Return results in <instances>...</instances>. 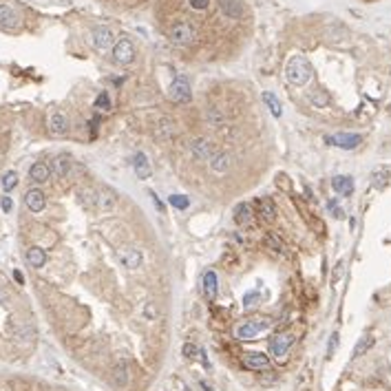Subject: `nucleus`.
Instances as JSON below:
<instances>
[{
    "label": "nucleus",
    "mask_w": 391,
    "mask_h": 391,
    "mask_svg": "<svg viewBox=\"0 0 391 391\" xmlns=\"http://www.w3.org/2000/svg\"><path fill=\"white\" fill-rule=\"evenodd\" d=\"M221 11L226 13V18L239 20L243 16V5L239 0H221Z\"/></svg>",
    "instance_id": "obj_21"
},
{
    "label": "nucleus",
    "mask_w": 391,
    "mask_h": 391,
    "mask_svg": "<svg viewBox=\"0 0 391 391\" xmlns=\"http://www.w3.org/2000/svg\"><path fill=\"white\" fill-rule=\"evenodd\" d=\"M135 60V44L128 38H122L113 44V62L115 64H131Z\"/></svg>",
    "instance_id": "obj_6"
},
{
    "label": "nucleus",
    "mask_w": 391,
    "mask_h": 391,
    "mask_svg": "<svg viewBox=\"0 0 391 391\" xmlns=\"http://www.w3.org/2000/svg\"><path fill=\"white\" fill-rule=\"evenodd\" d=\"M329 210H331V215H334L336 219H343L345 215H343V208L341 206H338L336 201H329Z\"/></svg>",
    "instance_id": "obj_39"
},
{
    "label": "nucleus",
    "mask_w": 391,
    "mask_h": 391,
    "mask_svg": "<svg viewBox=\"0 0 391 391\" xmlns=\"http://www.w3.org/2000/svg\"><path fill=\"white\" fill-rule=\"evenodd\" d=\"M259 303H261V294H259V292H248V294H243L241 307L246 309V312H250V309H254Z\"/></svg>",
    "instance_id": "obj_29"
},
{
    "label": "nucleus",
    "mask_w": 391,
    "mask_h": 391,
    "mask_svg": "<svg viewBox=\"0 0 391 391\" xmlns=\"http://www.w3.org/2000/svg\"><path fill=\"white\" fill-rule=\"evenodd\" d=\"M120 259L128 270H137L139 265H142V252L135 250V248H126V250H122L120 252Z\"/></svg>",
    "instance_id": "obj_17"
},
{
    "label": "nucleus",
    "mask_w": 391,
    "mask_h": 391,
    "mask_svg": "<svg viewBox=\"0 0 391 391\" xmlns=\"http://www.w3.org/2000/svg\"><path fill=\"white\" fill-rule=\"evenodd\" d=\"M117 206V197L110 188H102L98 190V210L100 212H113Z\"/></svg>",
    "instance_id": "obj_14"
},
{
    "label": "nucleus",
    "mask_w": 391,
    "mask_h": 391,
    "mask_svg": "<svg viewBox=\"0 0 391 391\" xmlns=\"http://www.w3.org/2000/svg\"><path fill=\"white\" fill-rule=\"evenodd\" d=\"M25 206L31 212H42L44 210V206H47V199H44V193L40 188H31V190H27V195H25Z\"/></svg>",
    "instance_id": "obj_12"
},
{
    "label": "nucleus",
    "mask_w": 391,
    "mask_h": 391,
    "mask_svg": "<svg viewBox=\"0 0 391 391\" xmlns=\"http://www.w3.org/2000/svg\"><path fill=\"white\" fill-rule=\"evenodd\" d=\"M95 108L104 110V113H108V110H110V95L106 91H102L98 98H95Z\"/></svg>",
    "instance_id": "obj_34"
},
{
    "label": "nucleus",
    "mask_w": 391,
    "mask_h": 391,
    "mask_svg": "<svg viewBox=\"0 0 391 391\" xmlns=\"http://www.w3.org/2000/svg\"><path fill=\"white\" fill-rule=\"evenodd\" d=\"M234 221H237L239 226H250V221H252V212H250L248 203H239L237 206V210H234Z\"/></svg>",
    "instance_id": "obj_26"
},
{
    "label": "nucleus",
    "mask_w": 391,
    "mask_h": 391,
    "mask_svg": "<svg viewBox=\"0 0 391 391\" xmlns=\"http://www.w3.org/2000/svg\"><path fill=\"white\" fill-rule=\"evenodd\" d=\"M16 186H18V173L16 171L5 173V177H3V190L5 193H11Z\"/></svg>",
    "instance_id": "obj_31"
},
{
    "label": "nucleus",
    "mask_w": 391,
    "mask_h": 391,
    "mask_svg": "<svg viewBox=\"0 0 391 391\" xmlns=\"http://www.w3.org/2000/svg\"><path fill=\"white\" fill-rule=\"evenodd\" d=\"M210 168L217 175H224L228 168H230V157H228L226 153H215L212 155V159H210Z\"/></svg>",
    "instance_id": "obj_23"
},
{
    "label": "nucleus",
    "mask_w": 391,
    "mask_h": 391,
    "mask_svg": "<svg viewBox=\"0 0 391 391\" xmlns=\"http://www.w3.org/2000/svg\"><path fill=\"white\" fill-rule=\"evenodd\" d=\"M268 327V323H259V321H248V323H241V325H237V329H234V336L239 338V341H252V338H256L261 334V331Z\"/></svg>",
    "instance_id": "obj_8"
},
{
    "label": "nucleus",
    "mask_w": 391,
    "mask_h": 391,
    "mask_svg": "<svg viewBox=\"0 0 391 391\" xmlns=\"http://www.w3.org/2000/svg\"><path fill=\"white\" fill-rule=\"evenodd\" d=\"M385 183H387V173H385V171L374 173V186H376V188H382Z\"/></svg>",
    "instance_id": "obj_37"
},
{
    "label": "nucleus",
    "mask_w": 391,
    "mask_h": 391,
    "mask_svg": "<svg viewBox=\"0 0 391 391\" xmlns=\"http://www.w3.org/2000/svg\"><path fill=\"white\" fill-rule=\"evenodd\" d=\"M80 201H82L86 208H98V193H93V190H82L80 193Z\"/></svg>",
    "instance_id": "obj_32"
},
{
    "label": "nucleus",
    "mask_w": 391,
    "mask_h": 391,
    "mask_svg": "<svg viewBox=\"0 0 391 391\" xmlns=\"http://www.w3.org/2000/svg\"><path fill=\"white\" fill-rule=\"evenodd\" d=\"M13 278L18 281V285L25 283V276H22V272H20V270H13Z\"/></svg>",
    "instance_id": "obj_43"
},
{
    "label": "nucleus",
    "mask_w": 391,
    "mask_h": 391,
    "mask_svg": "<svg viewBox=\"0 0 391 391\" xmlns=\"http://www.w3.org/2000/svg\"><path fill=\"white\" fill-rule=\"evenodd\" d=\"M133 171H135V175L139 179H148L151 177V164H148V157H146L144 153H137L135 157H133Z\"/></svg>",
    "instance_id": "obj_16"
},
{
    "label": "nucleus",
    "mask_w": 391,
    "mask_h": 391,
    "mask_svg": "<svg viewBox=\"0 0 391 391\" xmlns=\"http://www.w3.org/2000/svg\"><path fill=\"white\" fill-rule=\"evenodd\" d=\"M168 203H171L173 208H177V210H186L190 206V199L186 195H171L168 197Z\"/></svg>",
    "instance_id": "obj_33"
},
{
    "label": "nucleus",
    "mask_w": 391,
    "mask_h": 391,
    "mask_svg": "<svg viewBox=\"0 0 391 391\" xmlns=\"http://www.w3.org/2000/svg\"><path fill=\"white\" fill-rule=\"evenodd\" d=\"M190 153L195 155L197 159H212V155H215L217 151L212 148V144L208 142V139H193V142H190Z\"/></svg>",
    "instance_id": "obj_13"
},
{
    "label": "nucleus",
    "mask_w": 391,
    "mask_h": 391,
    "mask_svg": "<svg viewBox=\"0 0 391 391\" xmlns=\"http://www.w3.org/2000/svg\"><path fill=\"white\" fill-rule=\"evenodd\" d=\"M20 27V13L11 5H0V29L13 31Z\"/></svg>",
    "instance_id": "obj_9"
},
{
    "label": "nucleus",
    "mask_w": 391,
    "mask_h": 391,
    "mask_svg": "<svg viewBox=\"0 0 391 391\" xmlns=\"http://www.w3.org/2000/svg\"><path fill=\"white\" fill-rule=\"evenodd\" d=\"M49 131L53 135H66L69 133V117L64 113H53L49 117Z\"/></svg>",
    "instance_id": "obj_15"
},
{
    "label": "nucleus",
    "mask_w": 391,
    "mask_h": 391,
    "mask_svg": "<svg viewBox=\"0 0 391 391\" xmlns=\"http://www.w3.org/2000/svg\"><path fill=\"white\" fill-rule=\"evenodd\" d=\"M336 345H338V334H331V341H329V356H331V353H334Z\"/></svg>",
    "instance_id": "obj_42"
},
{
    "label": "nucleus",
    "mask_w": 391,
    "mask_h": 391,
    "mask_svg": "<svg viewBox=\"0 0 391 391\" xmlns=\"http://www.w3.org/2000/svg\"><path fill=\"white\" fill-rule=\"evenodd\" d=\"M294 341H296V336H294L292 331H281V334H276L270 341V353L276 360H283L287 356V351H290V347L294 345Z\"/></svg>",
    "instance_id": "obj_3"
},
{
    "label": "nucleus",
    "mask_w": 391,
    "mask_h": 391,
    "mask_svg": "<svg viewBox=\"0 0 391 391\" xmlns=\"http://www.w3.org/2000/svg\"><path fill=\"white\" fill-rule=\"evenodd\" d=\"M53 173L58 177H66L71 173V157L69 155H58L53 159Z\"/></svg>",
    "instance_id": "obj_24"
},
{
    "label": "nucleus",
    "mask_w": 391,
    "mask_h": 391,
    "mask_svg": "<svg viewBox=\"0 0 391 391\" xmlns=\"http://www.w3.org/2000/svg\"><path fill=\"white\" fill-rule=\"evenodd\" d=\"M27 263L31 265V268H42L44 263H47V252H44L42 248H38V246H31L27 250Z\"/></svg>",
    "instance_id": "obj_20"
},
{
    "label": "nucleus",
    "mask_w": 391,
    "mask_h": 391,
    "mask_svg": "<svg viewBox=\"0 0 391 391\" xmlns=\"http://www.w3.org/2000/svg\"><path fill=\"white\" fill-rule=\"evenodd\" d=\"M263 102L268 104V108H270V113L274 115V117H281L283 115V108H281V102H278V98L274 93H270V91H265L263 93Z\"/></svg>",
    "instance_id": "obj_25"
},
{
    "label": "nucleus",
    "mask_w": 391,
    "mask_h": 391,
    "mask_svg": "<svg viewBox=\"0 0 391 391\" xmlns=\"http://www.w3.org/2000/svg\"><path fill=\"white\" fill-rule=\"evenodd\" d=\"M309 102L316 106V108H325L329 106V98H327V93H323V91H314V93H309Z\"/></svg>",
    "instance_id": "obj_30"
},
{
    "label": "nucleus",
    "mask_w": 391,
    "mask_h": 391,
    "mask_svg": "<svg viewBox=\"0 0 391 391\" xmlns=\"http://www.w3.org/2000/svg\"><path fill=\"white\" fill-rule=\"evenodd\" d=\"M331 188L336 190L338 195H351L353 193V179L349 175H338V177H334V179H331Z\"/></svg>",
    "instance_id": "obj_18"
},
{
    "label": "nucleus",
    "mask_w": 391,
    "mask_h": 391,
    "mask_svg": "<svg viewBox=\"0 0 391 391\" xmlns=\"http://www.w3.org/2000/svg\"><path fill=\"white\" fill-rule=\"evenodd\" d=\"M201 292L208 301H215L217 294H219V278H217V272L215 270H206L203 272V278H201Z\"/></svg>",
    "instance_id": "obj_10"
},
{
    "label": "nucleus",
    "mask_w": 391,
    "mask_h": 391,
    "mask_svg": "<svg viewBox=\"0 0 391 391\" xmlns=\"http://www.w3.org/2000/svg\"><path fill=\"white\" fill-rule=\"evenodd\" d=\"M325 142L329 146H336V148L353 151L360 146V142H363V135H358V133H334V135L325 137Z\"/></svg>",
    "instance_id": "obj_4"
},
{
    "label": "nucleus",
    "mask_w": 391,
    "mask_h": 391,
    "mask_svg": "<svg viewBox=\"0 0 391 391\" xmlns=\"http://www.w3.org/2000/svg\"><path fill=\"white\" fill-rule=\"evenodd\" d=\"M243 367H248V369H252V371L268 369L270 358H268V353H261V351H248L246 356H243Z\"/></svg>",
    "instance_id": "obj_11"
},
{
    "label": "nucleus",
    "mask_w": 391,
    "mask_h": 391,
    "mask_svg": "<svg viewBox=\"0 0 391 391\" xmlns=\"http://www.w3.org/2000/svg\"><path fill=\"white\" fill-rule=\"evenodd\" d=\"M0 303H7V292L0 290Z\"/></svg>",
    "instance_id": "obj_44"
},
{
    "label": "nucleus",
    "mask_w": 391,
    "mask_h": 391,
    "mask_svg": "<svg viewBox=\"0 0 391 391\" xmlns=\"http://www.w3.org/2000/svg\"><path fill=\"white\" fill-rule=\"evenodd\" d=\"M168 95H171V100L177 102V104H188L190 100H193V91H190V82L183 76L175 78L171 82V88H168Z\"/></svg>",
    "instance_id": "obj_5"
},
{
    "label": "nucleus",
    "mask_w": 391,
    "mask_h": 391,
    "mask_svg": "<svg viewBox=\"0 0 391 391\" xmlns=\"http://www.w3.org/2000/svg\"><path fill=\"white\" fill-rule=\"evenodd\" d=\"M268 243L272 246V250H274V252H281V254H283V241H278L274 234H270V237H268Z\"/></svg>",
    "instance_id": "obj_38"
},
{
    "label": "nucleus",
    "mask_w": 391,
    "mask_h": 391,
    "mask_svg": "<svg viewBox=\"0 0 391 391\" xmlns=\"http://www.w3.org/2000/svg\"><path fill=\"white\" fill-rule=\"evenodd\" d=\"M91 44L95 51H106L115 44V35L108 27L98 25V27H93V31H91Z\"/></svg>",
    "instance_id": "obj_7"
},
{
    "label": "nucleus",
    "mask_w": 391,
    "mask_h": 391,
    "mask_svg": "<svg viewBox=\"0 0 391 391\" xmlns=\"http://www.w3.org/2000/svg\"><path fill=\"white\" fill-rule=\"evenodd\" d=\"M256 206H259V212H261V217H263L265 221H274V219H276V206H274V201H272L270 197L259 199V201H256Z\"/></svg>",
    "instance_id": "obj_22"
},
{
    "label": "nucleus",
    "mask_w": 391,
    "mask_h": 391,
    "mask_svg": "<svg viewBox=\"0 0 391 391\" xmlns=\"http://www.w3.org/2000/svg\"><path fill=\"white\" fill-rule=\"evenodd\" d=\"M148 195H151V201H153L155 206H157V210H159V212H164V203H161V199L157 197V193H155V190H148Z\"/></svg>",
    "instance_id": "obj_40"
},
{
    "label": "nucleus",
    "mask_w": 391,
    "mask_h": 391,
    "mask_svg": "<svg viewBox=\"0 0 391 391\" xmlns=\"http://www.w3.org/2000/svg\"><path fill=\"white\" fill-rule=\"evenodd\" d=\"M285 78L294 86H305L312 80V66L303 55H292L285 66Z\"/></svg>",
    "instance_id": "obj_1"
},
{
    "label": "nucleus",
    "mask_w": 391,
    "mask_h": 391,
    "mask_svg": "<svg viewBox=\"0 0 391 391\" xmlns=\"http://www.w3.org/2000/svg\"><path fill=\"white\" fill-rule=\"evenodd\" d=\"M49 175H51V171L44 161H35V164L29 168V179L35 181V183H44L49 179Z\"/></svg>",
    "instance_id": "obj_19"
},
{
    "label": "nucleus",
    "mask_w": 391,
    "mask_h": 391,
    "mask_svg": "<svg viewBox=\"0 0 391 391\" xmlns=\"http://www.w3.org/2000/svg\"><path fill=\"white\" fill-rule=\"evenodd\" d=\"M113 382L115 385H120V387H124L128 382V365L126 363H120L113 369Z\"/></svg>",
    "instance_id": "obj_28"
},
{
    "label": "nucleus",
    "mask_w": 391,
    "mask_h": 391,
    "mask_svg": "<svg viewBox=\"0 0 391 391\" xmlns=\"http://www.w3.org/2000/svg\"><path fill=\"white\" fill-rule=\"evenodd\" d=\"M188 5L193 7L195 11H206L210 7V0H188Z\"/></svg>",
    "instance_id": "obj_36"
},
{
    "label": "nucleus",
    "mask_w": 391,
    "mask_h": 391,
    "mask_svg": "<svg viewBox=\"0 0 391 391\" xmlns=\"http://www.w3.org/2000/svg\"><path fill=\"white\" fill-rule=\"evenodd\" d=\"M374 343H376V338H374L371 334H365V336L356 343V347H353V358L363 356V353H365L367 349H371V347H374Z\"/></svg>",
    "instance_id": "obj_27"
},
{
    "label": "nucleus",
    "mask_w": 391,
    "mask_h": 391,
    "mask_svg": "<svg viewBox=\"0 0 391 391\" xmlns=\"http://www.w3.org/2000/svg\"><path fill=\"white\" fill-rule=\"evenodd\" d=\"M183 356H186V358H193V360H197V358H201V349H199L197 347V345H193V343H186V345H183Z\"/></svg>",
    "instance_id": "obj_35"
},
{
    "label": "nucleus",
    "mask_w": 391,
    "mask_h": 391,
    "mask_svg": "<svg viewBox=\"0 0 391 391\" xmlns=\"http://www.w3.org/2000/svg\"><path fill=\"white\" fill-rule=\"evenodd\" d=\"M171 42L177 44V47H188L197 40V29L190 25V22H177V25L171 29Z\"/></svg>",
    "instance_id": "obj_2"
},
{
    "label": "nucleus",
    "mask_w": 391,
    "mask_h": 391,
    "mask_svg": "<svg viewBox=\"0 0 391 391\" xmlns=\"http://www.w3.org/2000/svg\"><path fill=\"white\" fill-rule=\"evenodd\" d=\"M0 208H3L5 212H9V210L13 208V201H11V199H9V197H7V195H5L3 199H0Z\"/></svg>",
    "instance_id": "obj_41"
}]
</instances>
